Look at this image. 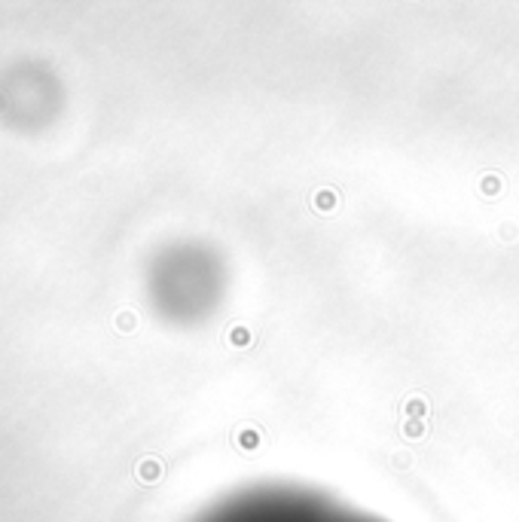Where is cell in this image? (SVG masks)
<instances>
[{"instance_id":"cell-1","label":"cell","mask_w":519,"mask_h":522,"mask_svg":"<svg viewBox=\"0 0 519 522\" xmlns=\"http://www.w3.org/2000/svg\"><path fill=\"white\" fill-rule=\"evenodd\" d=\"M205 522H388L306 483H250L208 513Z\"/></svg>"}]
</instances>
